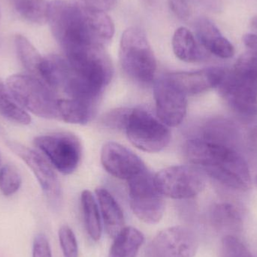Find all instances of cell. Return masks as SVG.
<instances>
[{"label":"cell","mask_w":257,"mask_h":257,"mask_svg":"<svg viewBox=\"0 0 257 257\" xmlns=\"http://www.w3.org/2000/svg\"><path fill=\"white\" fill-rule=\"evenodd\" d=\"M222 68L213 67L195 72L168 74L187 96L205 93L219 86L226 74Z\"/></svg>","instance_id":"cell-14"},{"label":"cell","mask_w":257,"mask_h":257,"mask_svg":"<svg viewBox=\"0 0 257 257\" xmlns=\"http://www.w3.org/2000/svg\"><path fill=\"white\" fill-rule=\"evenodd\" d=\"M0 114L9 121L21 125H29L32 119L30 114L19 105L8 88L7 84L0 79Z\"/></svg>","instance_id":"cell-24"},{"label":"cell","mask_w":257,"mask_h":257,"mask_svg":"<svg viewBox=\"0 0 257 257\" xmlns=\"http://www.w3.org/2000/svg\"><path fill=\"white\" fill-rule=\"evenodd\" d=\"M221 246L223 257H254L250 250L234 235L223 237Z\"/></svg>","instance_id":"cell-28"},{"label":"cell","mask_w":257,"mask_h":257,"mask_svg":"<svg viewBox=\"0 0 257 257\" xmlns=\"http://www.w3.org/2000/svg\"><path fill=\"white\" fill-rule=\"evenodd\" d=\"M4 133V132H3V128L1 127V126H0V134H2V133Z\"/></svg>","instance_id":"cell-38"},{"label":"cell","mask_w":257,"mask_h":257,"mask_svg":"<svg viewBox=\"0 0 257 257\" xmlns=\"http://www.w3.org/2000/svg\"><path fill=\"white\" fill-rule=\"evenodd\" d=\"M189 3H193L203 9L212 12H220L223 6L221 0H187Z\"/></svg>","instance_id":"cell-34"},{"label":"cell","mask_w":257,"mask_h":257,"mask_svg":"<svg viewBox=\"0 0 257 257\" xmlns=\"http://www.w3.org/2000/svg\"><path fill=\"white\" fill-rule=\"evenodd\" d=\"M172 48L176 57L187 63L201 61L206 57L202 45L186 27H180L174 33Z\"/></svg>","instance_id":"cell-18"},{"label":"cell","mask_w":257,"mask_h":257,"mask_svg":"<svg viewBox=\"0 0 257 257\" xmlns=\"http://www.w3.org/2000/svg\"><path fill=\"white\" fill-rule=\"evenodd\" d=\"M48 22L65 54L86 45H94L91 10L84 5L54 0L49 3Z\"/></svg>","instance_id":"cell-2"},{"label":"cell","mask_w":257,"mask_h":257,"mask_svg":"<svg viewBox=\"0 0 257 257\" xmlns=\"http://www.w3.org/2000/svg\"><path fill=\"white\" fill-rule=\"evenodd\" d=\"M249 143L252 149L257 153V126L253 128L249 135Z\"/></svg>","instance_id":"cell-36"},{"label":"cell","mask_w":257,"mask_h":257,"mask_svg":"<svg viewBox=\"0 0 257 257\" xmlns=\"http://www.w3.org/2000/svg\"><path fill=\"white\" fill-rule=\"evenodd\" d=\"M120 60L125 73L140 84L152 82L157 69L154 52L142 30L128 28L122 35Z\"/></svg>","instance_id":"cell-4"},{"label":"cell","mask_w":257,"mask_h":257,"mask_svg":"<svg viewBox=\"0 0 257 257\" xmlns=\"http://www.w3.org/2000/svg\"><path fill=\"white\" fill-rule=\"evenodd\" d=\"M221 97L235 112L244 117L257 115V92L226 72L217 87Z\"/></svg>","instance_id":"cell-13"},{"label":"cell","mask_w":257,"mask_h":257,"mask_svg":"<svg viewBox=\"0 0 257 257\" xmlns=\"http://www.w3.org/2000/svg\"><path fill=\"white\" fill-rule=\"evenodd\" d=\"M125 130L130 142L145 152H160L168 146L172 137L167 125L141 107L131 109Z\"/></svg>","instance_id":"cell-5"},{"label":"cell","mask_w":257,"mask_h":257,"mask_svg":"<svg viewBox=\"0 0 257 257\" xmlns=\"http://www.w3.org/2000/svg\"><path fill=\"white\" fill-rule=\"evenodd\" d=\"M256 186H257V176H256Z\"/></svg>","instance_id":"cell-39"},{"label":"cell","mask_w":257,"mask_h":257,"mask_svg":"<svg viewBox=\"0 0 257 257\" xmlns=\"http://www.w3.org/2000/svg\"><path fill=\"white\" fill-rule=\"evenodd\" d=\"M154 96L157 117L171 127L181 124L187 114V96L169 75L155 81Z\"/></svg>","instance_id":"cell-10"},{"label":"cell","mask_w":257,"mask_h":257,"mask_svg":"<svg viewBox=\"0 0 257 257\" xmlns=\"http://www.w3.org/2000/svg\"><path fill=\"white\" fill-rule=\"evenodd\" d=\"M22 184V178L16 166L7 164L0 169V191L4 196L16 193Z\"/></svg>","instance_id":"cell-27"},{"label":"cell","mask_w":257,"mask_h":257,"mask_svg":"<svg viewBox=\"0 0 257 257\" xmlns=\"http://www.w3.org/2000/svg\"><path fill=\"white\" fill-rule=\"evenodd\" d=\"M104 169L115 178L128 180L146 170L142 160L128 148L116 142H107L101 151Z\"/></svg>","instance_id":"cell-12"},{"label":"cell","mask_w":257,"mask_h":257,"mask_svg":"<svg viewBox=\"0 0 257 257\" xmlns=\"http://www.w3.org/2000/svg\"><path fill=\"white\" fill-rule=\"evenodd\" d=\"M213 226L219 232L226 235H234L242 229V220L238 209L232 204L219 203L211 211Z\"/></svg>","instance_id":"cell-19"},{"label":"cell","mask_w":257,"mask_h":257,"mask_svg":"<svg viewBox=\"0 0 257 257\" xmlns=\"http://www.w3.org/2000/svg\"><path fill=\"white\" fill-rule=\"evenodd\" d=\"M81 205L87 234L93 241H99L102 236V222L97 202L91 192L89 190L82 192Z\"/></svg>","instance_id":"cell-22"},{"label":"cell","mask_w":257,"mask_h":257,"mask_svg":"<svg viewBox=\"0 0 257 257\" xmlns=\"http://www.w3.org/2000/svg\"><path fill=\"white\" fill-rule=\"evenodd\" d=\"M17 102L26 111L46 119H60L57 92L29 74H15L6 81Z\"/></svg>","instance_id":"cell-3"},{"label":"cell","mask_w":257,"mask_h":257,"mask_svg":"<svg viewBox=\"0 0 257 257\" xmlns=\"http://www.w3.org/2000/svg\"><path fill=\"white\" fill-rule=\"evenodd\" d=\"M144 240L143 234L139 229L125 227L114 238L108 257H136Z\"/></svg>","instance_id":"cell-21"},{"label":"cell","mask_w":257,"mask_h":257,"mask_svg":"<svg viewBox=\"0 0 257 257\" xmlns=\"http://www.w3.org/2000/svg\"><path fill=\"white\" fill-rule=\"evenodd\" d=\"M34 145L63 175L73 173L79 165L81 145L73 134L57 133L38 136L34 139Z\"/></svg>","instance_id":"cell-8"},{"label":"cell","mask_w":257,"mask_h":257,"mask_svg":"<svg viewBox=\"0 0 257 257\" xmlns=\"http://www.w3.org/2000/svg\"><path fill=\"white\" fill-rule=\"evenodd\" d=\"M238 135V128L232 122L224 118H214L204 125L200 139L233 148Z\"/></svg>","instance_id":"cell-20"},{"label":"cell","mask_w":257,"mask_h":257,"mask_svg":"<svg viewBox=\"0 0 257 257\" xmlns=\"http://www.w3.org/2000/svg\"><path fill=\"white\" fill-rule=\"evenodd\" d=\"M0 163H1V156H0Z\"/></svg>","instance_id":"cell-40"},{"label":"cell","mask_w":257,"mask_h":257,"mask_svg":"<svg viewBox=\"0 0 257 257\" xmlns=\"http://www.w3.org/2000/svg\"><path fill=\"white\" fill-rule=\"evenodd\" d=\"M6 145L31 169L48 202L54 208L58 207L62 201V187L51 163L37 151L19 142L8 141Z\"/></svg>","instance_id":"cell-9"},{"label":"cell","mask_w":257,"mask_h":257,"mask_svg":"<svg viewBox=\"0 0 257 257\" xmlns=\"http://www.w3.org/2000/svg\"><path fill=\"white\" fill-rule=\"evenodd\" d=\"M198 41L205 51L220 58H230L235 49L228 39L223 37L215 24L207 18L198 20L196 24Z\"/></svg>","instance_id":"cell-15"},{"label":"cell","mask_w":257,"mask_h":257,"mask_svg":"<svg viewBox=\"0 0 257 257\" xmlns=\"http://www.w3.org/2000/svg\"><path fill=\"white\" fill-rule=\"evenodd\" d=\"M17 54L29 75L41 80V69L44 57L33 44L22 35H17L15 39Z\"/></svg>","instance_id":"cell-23"},{"label":"cell","mask_w":257,"mask_h":257,"mask_svg":"<svg viewBox=\"0 0 257 257\" xmlns=\"http://www.w3.org/2000/svg\"><path fill=\"white\" fill-rule=\"evenodd\" d=\"M184 153L190 163L225 187L239 191L250 188L248 166L233 148L198 138L186 142Z\"/></svg>","instance_id":"cell-1"},{"label":"cell","mask_w":257,"mask_h":257,"mask_svg":"<svg viewBox=\"0 0 257 257\" xmlns=\"http://www.w3.org/2000/svg\"><path fill=\"white\" fill-rule=\"evenodd\" d=\"M230 72L240 82L257 92V51L243 54Z\"/></svg>","instance_id":"cell-25"},{"label":"cell","mask_w":257,"mask_h":257,"mask_svg":"<svg viewBox=\"0 0 257 257\" xmlns=\"http://www.w3.org/2000/svg\"><path fill=\"white\" fill-rule=\"evenodd\" d=\"M98 104L77 99H60L58 109L60 120L74 124H87L95 117Z\"/></svg>","instance_id":"cell-17"},{"label":"cell","mask_w":257,"mask_h":257,"mask_svg":"<svg viewBox=\"0 0 257 257\" xmlns=\"http://www.w3.org/2000/svg\"><path fill=\"white\" fill-rule=\"evenodd\" d=\"M105 231L111 238H114L125 228V218L123 211L112 195L105 188L96 190Z\"/></svg>","instance_id":"cell-16"},{"label":"cell","mask_w":257,"mask_h":257,"mask_svg":"<svg viewBox=\"0 0 257 257\" xmlns=\"http://www.w3.org/2000/svg\"><path fill=\"white\" fill-rule=\"evenodd\" d=\"M156 187L163 196L175 199H190L205 188V180L200 169L193 166L166 168L154 177Z\"/></svg>","instance_id":"cell-7"},{"label":"cell","mask_w":257,"mask_h":257,"mask_svg":"<svg viewBox=\"0 0 257 257\" xmlns=\"http://www.w3.org/2000/svg\"><path fill=\"white\" fill-rule=\"evenodd\" d=\"M84 5L90 9L105 12L115 6L117 0H82Z\"/></svg>","instance_id":"cell-33"},{"label":"cell","mask_w":257,"mask_h":257,"mask_svg":"<svg viewBox=\"0 0 257 257\" xmlns=\"http://www.w3.org/2000/svg\"><path fill=\"white\" fill-rule=\"evenodd\" d=\"M250 26H251L252 28L257 30V16L253 17L252 18L251 21H250Z\"/></svg>","instance_id":"cell-37"},{"label":"cell","mask_w":257,"mask_h":257,"mask_svg":"<svg viewBox=\"0 0 257 257\" xmlns=\"http://www.w3.org/2000/svg\"><path fill=\"white\" fill-rule=\"evenodd\" d=\"M131 109L119 108L108 113L104 117L102 123L105 126L113 128H124L130 116Z\"/></svg>","instance_id":"cell-30"},{"label":"cell","mask_w":257,"mask_h":257,"mask_svg":"<svg viewBox=\"0 0 257 257\" xmlns=\"http://www.w3.org/2000/svg\"><path fill=\"white\" fill-rule=\"evenodd\" d=\"M15 10L29 22L34 24L48 22L49 3L46 0H10Z\"/></svg>","instance_id":"cell-26"},{"label":"cell","mask_w":257,"mask_h":257,"mask_svg":"<svg viewBox=\"0 0 257 257\" xmlns=\"http://www.w3.org/2000/svg\"><path fill=\"white\" fill-rule=\"evenodd\" d=\"M169 7L174 14L181 20H186L190 16V3L187 0H168Z\"/></svg>","instance_id":"cell-32"},{"label":"cell","mask_w":257,"mask_h":257,"mask_svg":"<svg viewBox=\"0 0 257 257\" xmlns=\"http://www.w3.org/2000/svg\"><path fill=\"white\" fill-rule=\"evenodd\" d=\"M33 257H52L51 245L45 234H39L35 238L33 244Z\"/></svg>","instance_id":"cell-31"},{"label":"cell","mask_w":257,"mask_h":257,"mask_svg":"<svg viewBox=\"0 0 257 257\" xmlns=\"http://www.w3.org/2000/svg\"><path fill=\"white\" fill-rule=\"evenodd\" d=\"M243 42L252 51H257V35L247 33L243 36Z\"/></svg>","instance_id":"cell-35"},{"label":"cell","mask_w":257,"mask_h":257,"mask_svg":"<svg viewBox=\"0 0 257 257\" xmlns=\"http://www.w3.org/2000/svg\"><path fill=\"white\" fill-rule=\"evenodd\" d=\"M154 177L146 169L127 181L128 198L133 213L139 220L150 224L160 222L165 211L163 196L157 190Z\"/></svg>","instance_id":"cell-6"},{"label":"cell","mask_w":257,"mask_h":257,"mask_svg":"<svg viewBox=\"0 0 257 257\" xmlns=\"http://www.w3.org/2000/svg\"><path fill=\"white\" fill-rule=\"evenodd\" d=\"M0 18H1V12H0Z\"/></svg>","instance_id":"cell-41"},{"label":"cell","mask_w":257,"mask_h":257,"mask_svg":"<svg viewBox=\"0 0 257 257\" xmlns=\"http://www.w3.org/2000/svg\"><path fill=\"white\" fill-rule=\"evenodd\" d=\"M59 241L64 257H78V245L72 229L63 225L59 229Z\"/></svg>","instance_id":"cell-29"},{"label":"cell","mask_w":257,"mask_h":257,"mask_svg":"<svg viewBox=\"0 0 257 257\" xmlns=\"http://www.w3.org/2000/svg\"><path fill=\"white\" fill-rule=\"evenodd\" d=\"M197 249V238L190 229L172 226L154 237L148 249V257H194Z\"/></svg>","instance_id":"cell-11"}]
</instances>
